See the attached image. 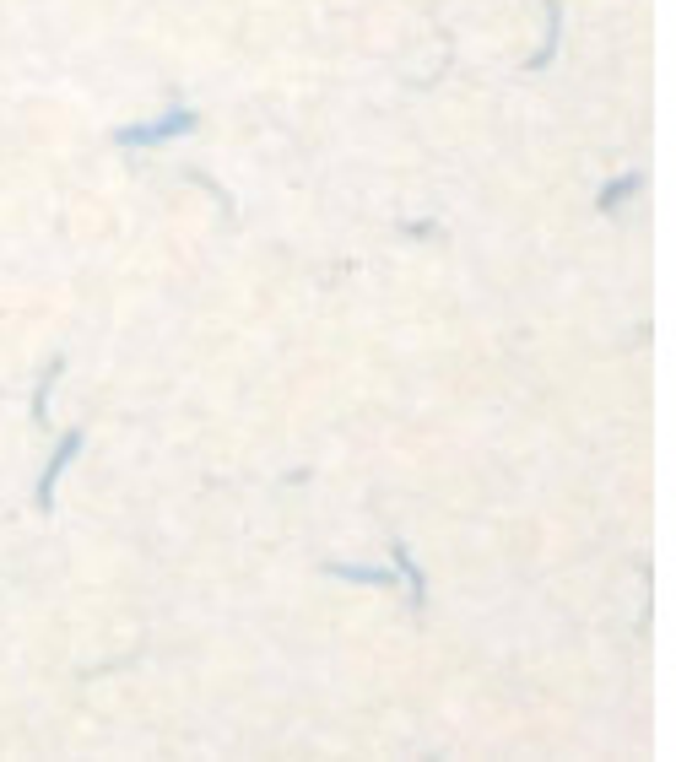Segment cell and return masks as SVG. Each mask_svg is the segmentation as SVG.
<instances>
[{
    "label": "cell",
    "instance_id": "1",
    "mask_svg": "<svg viewBox=\"0 0 676 762\" xmlns=\"http://www.w3.org/2000/svg\"><path fill=\"white\" fill-rule=\"evenodd\" d=\"M201 125V114L195 109H168L157 125H125V130H114V141L119 146H157V141H174L184 136V130H195Z\"/></svg>",
    "mask_w": 676,
    "mask_h": 762
},
{
    "label": "cell",
    "instance_id": "2",
    "mask_svg": "<svg viewBox=\"0 0 676 762\" xmlns=\"http://www.w3.org/2000/svg\"><path fill=\"white\" fill-rule=\"evenodd\" d=\"M82 454V427H71V433L60 438V449L49 454V465H44V476H38V492H33V503H38V514H55V487H60V476H65V465Z\"/></svg>",
    "mask_w": 676,
    "mask_h": 762
},
{
    "label": "cell",
    "instance_id": "3",
    "mask_svg": "<svg viewBox=\"0 0 676 762\" xmlns=\"http://www.w3.org/2000/svg\"><path fill=\"white\" fill-rule=\"evenodd\" d=\"M558 44H563V0H547V38H541V49L525 60V71H547L552 55H558Z\"/></svg>",
    "mask_w": 676,
    "mask_h": 762
},
{
    "label": "cell",
    "instance_id": "4",
    "mask_svg": "<svg viewBox=\"0 0 676 762\" xmlns=\"http://www.w3.org/2000/svg\"><path fill=\"white\" fill-rule=\"evenodd\" d=\"M390 557H395V568H401V579H406V600H412V611L428 606V579H422V568L412 563V552H406L401 541L390 546Z\"/></svg>",
    "mask_w": 676,
    "mask_h": 762
},
{
    "label": "cell",
    "instance_id": "5",
    "mask_svg": "<svg viewBox=\"0 0 676 762\" xmlns=\"http://www.w3.org/2000/svg\"><path fill=\"white\" fill-rule=\"evenodd\" d=\"M644 190V173H622L617 184H601V195H595V211H617L628 195H639Z\"/></svg>",
    "mask_w": 676,
    "mask_h": 762
},
{
    "label": "cell",
    "instance_id": "6",
    "mask_svg": "<svg viewBox=\"0 0 676 762\" xmlns=\"http://www.w3.org/2000/svg\"><path fill=\"white\" fill-rule=\"evenodd\" d=\"M336 579H352V584H395V568H347V563H330Z\"/></svg>",
    "mask_w": 676,
    "mask_h": 762
},
{
    "label": "cell",
    "instance_id": "7",
    "mask_svg": "<svg viewBox=\"0 0 676 762\" xmlns=\"http://www.w3.org/2000/svg\"><path fill=\"white\" fill-rule=\"evenodd\" d=\"M60 368H65V357H55V363H49V373H44V379H38V395H33V422H38V427H44V411H49V390H55Z\"/></svg>",
    "mask_w": 676,
    "mask_h": 762
}]
</instances>
